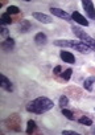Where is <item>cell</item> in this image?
Returning <instances> with one entry per match:
<instances>
[{"mask_svg": "<svg viewBox=\"0 0 95 135\" xmlns=\"http://www.w3.org/2000/svg\"><path fill=\"white\" fill-rule=\"evenodd\" d=\"M54 107V102L49 99L48 97H37L36 99H32L31 102L27 103V111L33 113V114H44Z\"/></svg>", "mask_w": 95, "mask_h": 135, "instance_id": "1", "label": "cell"}, {"mask_svg": "<svg viewBox=\"0 0 95 135\" xmlns=\"http://www.w3.org/2000/svg\"><path fill=\"white\" fill-rule=\"evenodd\" d=\"M71 32L74 33V36H77L82 42H84L92 52H95V38H92L90 35H87L82 28H79L78 25H71Z\"/></svg>", "mask_w": 95, "mask_h": 135, "instance_id": "2", "label": "cell"}, {"mask_svg": "<svg viewBox=\"0 0 95 135\" xmlns=\"http://www.w3.org/2000/svg\"><path fill=\"white\" fill-rule=\"evenodd\" d=\"M6 124H7V127H8L9 130H12V131H15V132H19V131H20L21 119H20V117H19L17 114H13V115H11L9 118L6 119Z\"/></svg>", "mask_w": 95, "mask_h": 135, "instance_id": "3", "label": "cell"}, {"mask_svg": "<svg viewBox=\"0 0 95 135\" xmlns=\"http://www.w3.org/2000/svg\"><path fill=\"white\" fill-rule=\"evenodd\" d=\"M82 7H83V11L87 15V17L91 20H95V7L91 0H82Z\"/></svg>", "mask_w": 95, "mask_h": 135, "instance_id": "4", "label": "cell"}, {"mask_svg": "<svg viewBox=\"0 0 95 135\" xmlns=\"http://www.w3.org/2000/svg\"><path fill=\"white\" fill-rule=\"evenodd\" d=\"M70 46L73 49H75L77 52L82 53V54H88L91 52V49L82 41H75V40H70Z\"/></svg>", "mask_w": 95, "mask_h": 135, "instance_id": "5", "label": "cell"}, {"mask_svg": "<svg viewBox=\"0 0 95 135\" xmlns=\"http://www.w3.org/2000/svg\"><path fill=\"white\" fill-rule=\"evenodd\" d=\"M50 13L57 16V17H59V19H63L65 21H71V15H69L63 9H59V8H56V7H50Z\"/></svg>", "mask_w": 95, "mask_h": 135, "instance_id": "6", "label": "cell"}, {"mask_svg": "<svg viewBox=\"0 0 95 135\" xmlns=\"http://www.w3.org/2000/svg\"><path fill=\"white\" fill-rule=\"evenodd\" d=\"M32 15H33V17H34L37 21H40V23H42V24H52V23H53V19H52L49 15H45V13H42V12H33Z\"/></svg>", "mask_w": 95, "mask_h": 135, "instance_id": "7", "label": "cell"}, {"mask_svg": "<svg viewBox=\"0 0 95 135\" xmlns=\"http://www.w3.org/2000/svg\"><path fill=\"white\" fill-rule=\"evenodd\" d=\"M71 20H74L75 23H78L79 25H84V27H88L90 24H88V20L83 16V15H81L79 12H73V15H71Z\"/></svg>", "mask_w": 95, "mask_h": 135, "instance_id": "8", "label": "cell"}, {"mask_svg": "<svg viewBox=\"0 0 95 135\" xmlns=\"http://www.w3.org/2000/svg\"><path fill=\"white\" fill-rule=\"evenodd\" d=\"M34 44L37 46H45L48 44V36L44 33V32H38L36 36H34Z\"/></svg>", "mask_w": 95, "mask_h": 135, "instance_id": "9", "label": "cell"}, {"mask_svg": "<svg viewBox=\"0 0 95 135\" xmlns=\"http://www.w3.org/2000/svg\"><path fill=\"white\" fill-rule=\"evenodd\" d=\"M59 57L63 62H67V64H75V57L73 53L67 52V50H61L59 52Z\"/></svg>", "mask_w": 95, "mask_h": 135, "instance_id": "10", "label": "cell"}, {"mask_svg": "<svg viewBox=\"0 0 95 135\" xmlns=\"http://www.w3.org/2000/svg\"><path fill=\"white\" fill-rule=\"evenodd\" d=\"M15 45H16L15 40L11 38V37H8V38H6V40L2 42V49H3L4 52H12V50L15 49Z\"/></svg>", "mask_w": 95, "mask_h": 135, "instance_id": "11", "label": "cell"}, {"mask_svg": "<svg viewBox=\"0 0 95 135\" xmlns=\"http://www.w3.org/2000/svg\"><path fill=\"white\" fill-rule=\"evenodd\" d=\"M0 80H2V88H3L4 90H7V91H13V84L8 80L7 76L2 74V76H0Z\"/></svg>", "mask_w": 95, "mask_h": 135, "instance_id": "12", "label": "cell"}, {"mask_svg": "<svg viewBox=\"0 0 95 135\" xmlns=\"http://www.w3.org/2000/svg\"><path fill=\"white\" fill-rule=\"evenodd\" d=\"M31 29H32V23L28 21V20H23V21L19 24V28H17V31H19L20 33H28Z\"/></svg>", "mask_w": 95, "mask_h": 135, "instance_id": "13", "label": "cell"}, {"mask_svg": "<svg viewBox=\"0 0 95 135\" xmlns=\"http://www.w3.org/2000/svg\"><path fill=\"white\" fill-rule=\"evenodd\" d=\"M94 84H95V77L91 76V77H88V78H86V80L83 81V88H84L87 91H92Z\"/></svg>", "mask_w": 95, "mask_h": 135, "instance_id": "14", "label": "cell"}, {"mask_svg": "<svg viewBox=\"0 0 95 135\" xmlns=\"http://www.w3.org/2000/svg\"><path fill=\"white\" fill-rule=\"evenodd\" d=\"M37 131V124L33 119L28 120V124H27V134H34Z\"/></svg>", "mask_w": 95, "mask_h": 135, "instance_id": "15", "label": "cell"}, {"mask_svg": "<svg viewBox=\"0 0 95 135\" xmlns=\"http://www.w3.org/2000/svg\"><path fill=\"white\" fill-rule=\"evenodd\" d=\"M54 46H59V48H71L70 46V40H56L53 42Z\"/></svg>", "mask_w": 95, "mask_h": 135, "instance_id": "16", "label": "cell"}, {"mask_svg": "<svg viewBox=\"0 0 95 135\" xmlns=\"http://www.w3.org/2000/svg\"><path fill=\"white\" fill-rule=\"evenodd\" d=\"M11 23H12L11 15H8L7 12H4V13L2 15V19H0V24H2V25H9Z\"/></svg>", "mask_w": 95, "mask_h": 135, "instance_id": "17", "label": "cell"}, {"mask_svg": "<svg viewBox=\"0 0 95 135\" xmlns=\"http://www.w3.org/2000/svg\"><path fill=\"white\" fill-rule=\"evenodd\" d=\"M71 74H73V69H66V70H63L62 73H61V78H62V81L63 82H67L70 78H71Z\"/></svg>", "mask_w": 95, "mask_h": 135, "instance_id": "18", "label": "cell"}, {"mask_svg": "<svg viewBox=\"0 0 95 135\" xmlns=\"http://www.w3.org/2000/svg\"><path fill=\"white\" fill-rule=\"evenodd\" d=\"M61 113H62L63 117H66L69 120H74V113H73L71 110H67L66 107H63V109H61Z\"/></svg>", "mask_w": 95, "mask_h": 135, "instance_id": "19", "label": "cell"}, {"mask_svg": "<svg viewBox=\"0 0 95 135\" xmlns=\"http://www.w3.org/2000/svg\"><path fill=\"white\" fill-rule=\"evenodd\" d=\"M78 122H79L81 124H84V126H92V119L88 118V117H86V115L81 117V118L78 119Z\"/></svg>", "mask_w": 95, "mask_h": 135, "instance_id": "20", "label": "cell"}, {"mask_svg": "<svg viewBox=\"0 0 95 135\" xmlns=\"http://www.w3.org/2000/svg\"><path fill=\"white\" fill-rule=\"evenodd\" d=\"M7 13L8 15H19L20 13V8L16 7V6H9L7 8Z\"/></svg>", "mask_w": 95, "mask_h": 135, "instance_id": "21", "label": "cell"}, {"mask_svg": "<svg viewBox=\"0 0 95 135\" xmlns=\"http://www.w3.org/2000/svg\"><path fill=\"white\" fill-rule=\"evenodd\" d=\"M58 105H59L61 109L66 107V106L69 105V98H67L66 95H61V97H59V101H58Z\"/></svg>", "mask_w": 95, "mask_h": 135, "instance_id": "22", "label": "cell"}, {"mask_svg": "<svg viewBox=\"0 0 95 135\" xmlns=\"http://www.w3.org/2000/svg\"><path fill=\"white\" fill-rule=\"evenodd\" d=\"M0 35H2V37L6 40V38H8V37H9V31H8L7 28L2 27V29H0Z\"/></svg>", "mask_w": 95, "mask_h": 135, "instance_id": "23", "label": "cell"}, {"mask_svg": "<svg viewBox=\"0 0 95 135\" xmlns=\"http://www.w3.org/2000/svg\"><path fill=\"white\" fill-rule=\"evenodd\" d=\"M62 72H63V70H62V66H61V65H57L54 69H53V73H54V74H61Z\"/></svg>", "mask_w": 95, "mask_h": 135, "instance_id": "24", "label": "cell"}, {"mask_svg": "<svg viewBox=\"0 0 95 135\" xmlns=\"http://www.w3.org/2000/svg\"><path fill=\"white\" fill-rule=\"evenodd\" d=\"M62 135H78V132L77 131H71V130H63Z\"/></svg>", "mask_w": 95, "mask_h": 135, "instance_id": "25", "label": "cell"}, {"mask_svg": "<svg viewBox=\"0 0 95 135\" xmlns=\"http://www.w3.org/2000/svg\"><path fill=\"white\" fill-rule=\"evenodd\" d=\"M91 132H92V134H95V127H92V130H91Z\"/></svg>", "mask_w": 95, "mask_h": 135, "instance_id": "26", "label": "cell"}, {"mask_svg": "<svg viewBox=\"0 0 95 135\" xmlns=\"http://www.w3.org/2000/svg\"><path fill=\"white\" fill-rule=\"evenodd\" d=\"M94 110H95V109H94Z\"/></svg>", "mask_w": 95, "mask_h": 135, "instance_id": "27", "label": "cell"}]
</instances>
